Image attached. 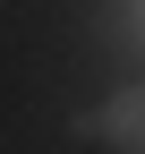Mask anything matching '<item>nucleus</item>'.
Wrapping results in <instances>:
<instances>
[{
  "label": "nucleus",
  "instance_id": "1",
  "mask_svg": "<svg viewBox=\"0 0 145 154\" xmlns=\"http://www.w3.org/2000/svg\"><path fill=\"white\" fill-rule=\"evenodd\" d=\"M94 128H102L120 154H145V86H120L111 103H102V120H94Z\"/></svg>",
  "mask_w": 145,
  "mask_h": 154
}]
</instances>
